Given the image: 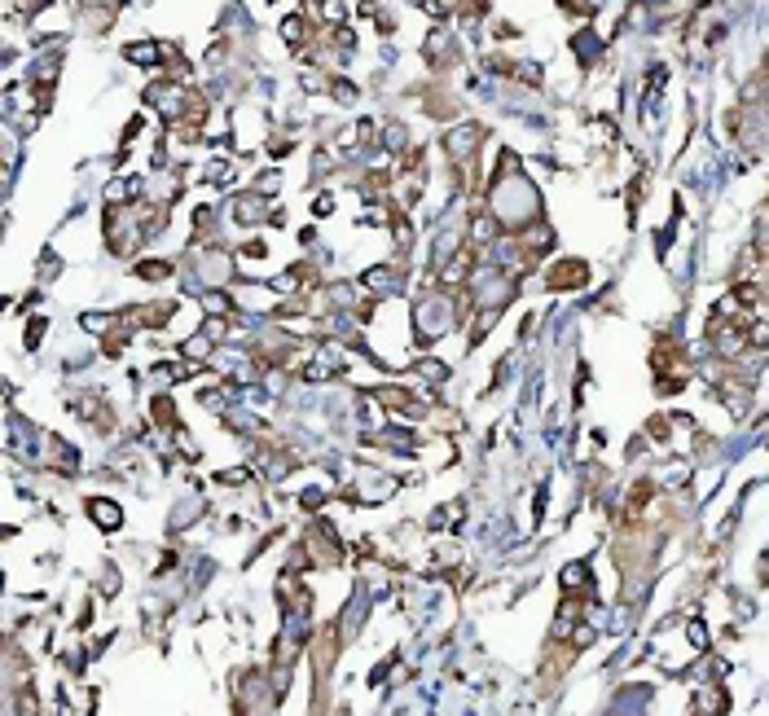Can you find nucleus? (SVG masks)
<instances>
[{"mask_svg":"<svg viewBox=\"0 0 769 716\" xmlns=\"http://www.w3.org/2000/svg\"><path fill=\"white\" fill-rule=\"evenodd\" d=\"M752 343H756V348H765V343H769V326H756L752 330Z\"/></svg>","mask_w":769,"mask_h":716,"instance_id":"9","label":"nucleus"},{"mask_svg":"<svg viewBox=\"0 0 769 716\" xmlns=\"http://www.w3.org/2000/svg\"><path fill=\"white\" fill-rule=\"evenodd\" d=\"M88 515L97 519L106 532H115L119 523H124V515H119V506H115V501H88Z\"/></svg>","mask_w":769,"mask_h":716,"instance_id":"2","label":"nucleus"},{"mask_svg":"<svg viewBox=\"0 0 769 716\" xmlns=\"http://www.w3.org/2000/svg\"><path fill=\"white\" fill-rule=\"evenodd\" d=\"M492 233H497V220H492V216H475V237H479V242L492 237Z\"/></svg>","mask_w":769,"mask_h":716,"instance_id":"7","label":"nucleus"},{"mask_svg":"<svg viewBox=\"0 0 769 716\" xmlns=\"http://www.w3.org/2000/svg\"><path fill=\"white\" fill-rule=\"evenodd\" d=\"M282 35H286V44H299V40H304V18H299V14L286 18L282 22Z\"/></svg>","mask_w":769,"mask_h":716,"instance_id":"5","label":"nucleus"},{"mask_svg":"<svg viewBox=\"0 0 769 716\" xmlns=\"http://www.w3.org/2000/svg\"><path fill=\"white\" fill-rule=\"evenodd\" d=\"M558 580L567 584V589H576V584H585V580H590V567H585V563H576V567H567V571H563Z\"/></svg>","mask_w":769,"mask_h":716,"instance_id":"6","label":"nucleus"},{"mask_svg":"<svg viewBox=\"0 0 769 716\" xmlns=\"http://www.w3.org/2000/svg\"><path fill=\"white\" fill-rule=\"evenodd\" d=\"M154 57H159V44H128V62H141V66H150Z\"/></svg>","mask_w":769,"mask_h":716,"instance_id":"4","label":"nucleus"},{"mask_svg":"<svg viewBox=\"0 0 769 716\" xmlns=\"http://www.w3.org/2000/svg\"><path fill=\"white\" fill-rule=\"evenodd\" d=\"M422 9H427L431 18H444V14H449L453 5H444V0H422Z\"/></svg>","mask_w":769,"mask_h":716,"instance_id":"8","label":"nucleus"},{"mask_svg":"<svg viewBox=\"0 0 769 716\" xmlns=\"http://www.w3.org/2000/svg\"><path fill=\"white\" fill-rule=\"evenodd\" d=\"M475 146H479V128H458V132H449V154L453 159L475 154Z\"/></svg>","mask_w":769,"mask_h":716,"instance_id":"1","label":"nucleus"},{"mask_svg":"<svg viewBox=\"0 0 769 716\" xmlns=\"http://www.w3.org/2000/svg\"><path fill=\"white\" fill-rule=\"evenodd\" d=\"M260 211H264V202H260L255 194L233 202V220H237V224H255V220H260Z\"/></svg>","mask_w":769,"mask_h":716,"instance_id":"3","label":"nucleus"}]
</instances>
